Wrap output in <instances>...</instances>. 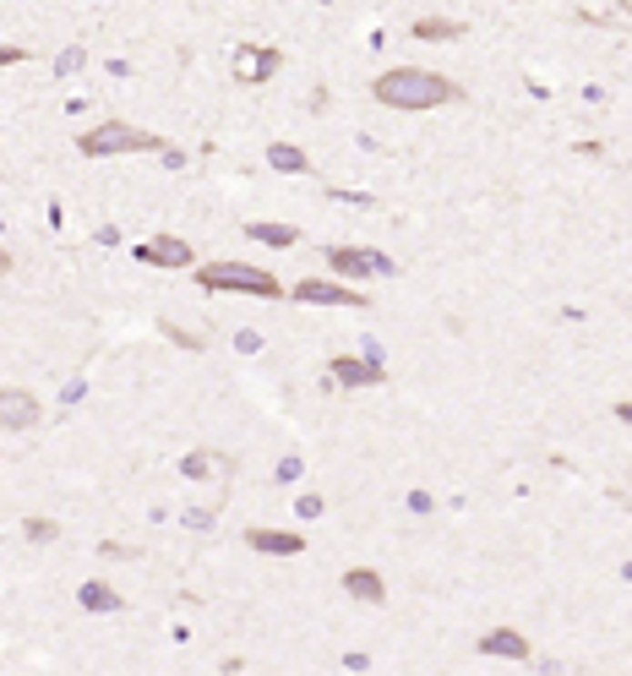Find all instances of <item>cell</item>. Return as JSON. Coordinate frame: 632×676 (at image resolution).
Listing matches in <instances>:
<instances>
[{
  "instance_id": "obj_17",
  "label": "cell",
  "mask_w": 632,
  "mask_h": 676,
  "mask_svg": "<svg viewBox=\"0 0 632 676\" xmlns=\"http://www.w3.org/2000/svg\"><path fill=\"white\" fill-rule=\"evenodd\" d=\"M60 530L49 524V519H27V540H55Z\"/></svg>"
},
{
  "instance_id": "obj_8",
  "label": "cell",
  "mask_w": 632,
  "mask_h": 676,
  "mask_svg": "<svg viewBox=\"0 0 632 676\" xmlns=\"http://www.w3.org/2000/svg\"><path fill=\"white\" fill-rule=\"evenodd\" d=\"M246 546L262 557H300L306 551V540L295 530H246Z\"/></svg>"
},
{
  "instance_id": "obj_20",
  "label": "cell",
  "mask_w": 632,
  "mask_h": 676,
  "mask_svg": "<svg viewBox=\"0 0 632 676\" xmlns=\"http://www.w3.org/2000/svg\"><path fill=\"white\" fill-rule=\"evenodd\" d=\"M295 508H300V519H316V513H322V497H300Z\"/></svg>"
},
{
  "instance_id": "obj_21",
  "label": "cell",
  "mask_w": 632,
  "mask_h": 676,
  "mask_svg": "<svg viewBox=\"0 0 632 676\" xmlns=\"http://www.w3.org/2000/svg\"><path fill=\"white\" fill-rule=\"evenodd\" d=\"M16 60H27V49H16V44H0V66H16Z\"/></svg>"
},
{
  "instance_id": "obj_11",
  "label": "cell",
  "mask_w": 632,
  "mask_h": 676,
  "mask_svg": "<svg viewBox=\"0 0 632 676\" xmlns=\"http://www.w3.org/2000/svg\"><path fill=\"white\" fill-rule=\"evenodd\" d=\"M344 590H349L355 600H366V606H382V595H387V590H382V573H371V568H349V573H344Z\"/></svg>"
},
{
  "instance_id": "obj_4",
  "label": "cell",
  "mask_w": 632,
  "mask_h": 676,
  "mask_svg": "<svg viewBox=\"0 0 632 676\" xmlns=\"http://www.w3.org/2000/svg\"><path fill=\"white\" fill-rule=\"evenodd\" d=\"M38 426V399L27 388H0V431H27Z\"/></svg>"
},
{
  "instance_id": "obj_18",
  "label": "cell",
  "mask_w": 632,
  "mask_h": 676,
  "mask_svg": "<svg viewBox=\"0 0 632 676\" xmlns=\"http://www.w3.org/2000/svg\"><path fill=\"white\" fill-rule=\"evenodd\" d=\"M186 475H213V453H191L186 459Z\"/></svg>"
},
{
  "instance_id": "obj_1",
  "label": "cell",
  "mask_w": 632,
  "mask_h": 676,
  "mask_svg": "<svg viewBox=\"0 0 632 676\" xmlns=\"http://www.w3.org/2000/svg\"><path fill=\"white\" fill-rule=\"evenodd\" d=\"M371 93H376L387 109H436V104H458V98H464L458 82H447V76H436V71H420V66H393V71H382Z\"/></svg>"
},
{
  "instance_id": "obj_7",
  "label": "cell",
  "mask_w": 632,
  "mask_h": 676,
  "mask_svg": "<svg viewBox=\"0 0 632 676\" xmlns=\"http://www.w3.org/2000/svg\"><path fill=\"white\" fill-rule=\"evenodd\" d=\"M136 257L153 262V267H186V262H191V240H180V235H158V240H142Z\"/></svg>"
},
{
  "instance_id": "obj_9",
  "label": "cell",
  "mask_w": 632,
  "mask_h": 676,
  "mask_svg": "<svg viewBox=\"0 0 632 676\" xmlns=\"http://www.w3.org/2000/svg\"><path fill=\"white\" fill-rule=\"evenodd\" d=\"M480 655H497V661H529V639L513 633V628H497L480 639Z\"/></svg>"
},
{
  "instance_id": "obj_19",
  "label": "cell",
  "mask_w": 632,
  "mask_h": 676,
  "mask_svg": "<svg viewBox=\"0 0 632 676\" xmlns=\"http://www.w3.org/2000/svg\"><path fill=\"white\" fill-rule=\"evenodd\" d=\"M55 71H82V49H65V55H60V66H55Z\"/></svg>"
},
{
  "instance_id": "obj_13",
  "label": "cell",
  "mask_w": 632,
  "mask_h": 676,
  "mask_svg": "<svg viewBox=\"0 0 632 676\" xmlns=\"http://www.w3.org/2000/svg\"><path fill=\"white\" fill-rule=\"evenodd\" d=\"M240 71L256 82V76H273L278 71V49H240Z\"/></svg>"
},
{
  "instance_id": "obj_6",
  "label": "cell",
  "mask_w": 632,
  "mask_h": 676,
  "mask_svg": "<svg viewBox=\"0 0 632 676\" xmlns=\"http://www.w3.org/2000/svg\"><path fill=\"white\" fill-rule=\"evenodd\" d=\"M289 295H295V300H306V306H366V295H360V289L322 284V278H306V284H295Z\"/></svg>"
},
{
  "instance_id": "obj_16",
  "label": "cell",
  "mask_w": 632,
  "mask_h": 676,
  "mask_svg": "<svg viewBox=\"0 0 632 676\" xmlns=\"http://www.w3.org/2000/svg\"><path fill=\"white\" fill-rule=\"evenodd\" d=\"M464 33V22H447V16H426V22H415V38H458Z\"/></svg>"
},
{
  "instance_id": "obj_3",
  "label": "cell",
  "mask_w": 632,
  "mask_h": 676,
  "mask_svg": "<svg viewBox=\"0 0 632 676\" xmlns=\"http://www.w3.org/2000/svg\"><path fill=\"white\" fill-rule=\"evenodd\" d=\"M76 147H82L87 158H109V153H158L164 142H158L153 131H142V126H125V120H104V126L82 131V136H76Z\"/></svg>"
},
{
  "instance_id": "obj_12",
  "label": "cell",
  "mask_w": 632,
  "mask_h": 676,
  "mask_svg": "<svg viewBox=\"0 0 632 676\" xmlns=\"http://www.w3.org/2000/svg\"><path fill=\"white\" fill-rule=\"evenodd\" d=\"M246 235H251V240H262V246H273V251H284V246H295V240H300V229H295V224H251Z\"/></svg>"
},
{
  "instance_id": "obj_10",
  "label": "cell",
  "mask_w": 632,
  "mask_h": 676,
  "mask_svg": "<svg viewBox=\"0 0 632 676\" xmlns=\"http://www.w3.org/2000/svg\"><path fill=\"white\" fill-rule=\"evenodd\" d=\"M333 377H338L344 388H371V382H382V371H376L371 360H355V355H338V360H333Z\"/></svg>"
},
{
  "instance_id": "obj_22",
  "label": "cell",
  "mask_w": 632,
  "mask_h": 676,
  "mask_svg": "<svg viewBox=\"0 0 632 676\" xmlns=\"http://www.w3.org/2000/svg\"><path fill=\"white\" fill-rule=\"evenodd\" d=\"M617 415H622V420H627V426H632V404H627V399H622V404H617Z\"/></svg>"
},
{
  "instance_id": "obj_2",
  "label": "cell",
  "mask_w": 632,
  "mask_h": 676,
  "mask_svg": "<svg viewBox=\"0 0 632 676\" xmlns=\"http://www.w3.org/2000/svg\"><path fill=\"white\" fill-rule=\"evenodd\" d=\"M196 284L202 289H229V295H256V300H278L284 295V284L273 273L251 267V262H207L196 273Z\"/></svg>"
},
{
  "instance_id": "obj_5",
  "label": "cell",
  "mask_w": 632,
  "mask_h": 676,
  "mask_svg": "<svg viewBox=\"0 0 632 676\" xmlns=\"http://www.w3.org/2000/svg\"><path fill=\"white\" fill-rule=\"evenodd\" d=\"M327 262H333V273H344V278L393 273V262H387V257H376V251H355V246H333V251H327Z\"/></svg>"
},
{
  "instance_id": "obj_15",
  "label": "cell",
  "mask_w": 632,
  "mask_h": 676,
  "mask_svg": "<svg viewBox=\"0 0 632 676\" xmlns=\"http://www.w3.org/2000/svg\"><path fill=\"white\" fill-rule=\"evenodd\" d=\"M267 158H273V169H289V175H300V169H306V153H300L295 142H273V147H267Z\"/></svg>"
},
{
  "instance_id": "obj_14",
  "label": "cell",
  "mask_w": 632,
  "mask_h": 676,
  "mask_svg": "<svg viewBox=\"0 0 632 676\" xmlns=\"http://www.w3.org/2000/svg\"><path fill=\"white\" fill-rule=\"evenodd\" d=\"M82 606H87V611H120V595L93 579V584H82Z\"/></svg>"
},
{
  "instance_id": "obj_23",
  "label": "cell",
  "mask_w": 632,
  "mask_h": 676,
  "mask_svg": "<svg viewBox=\"0 0 632 676\" xmlns=\"http://www.w3.org/2000/svg\"><path fill=\"white\" fill-rule=\"evenodd\" d=\"M0 273H11V257H5V251H0Z\"/></svg>"
}]
</instances>
